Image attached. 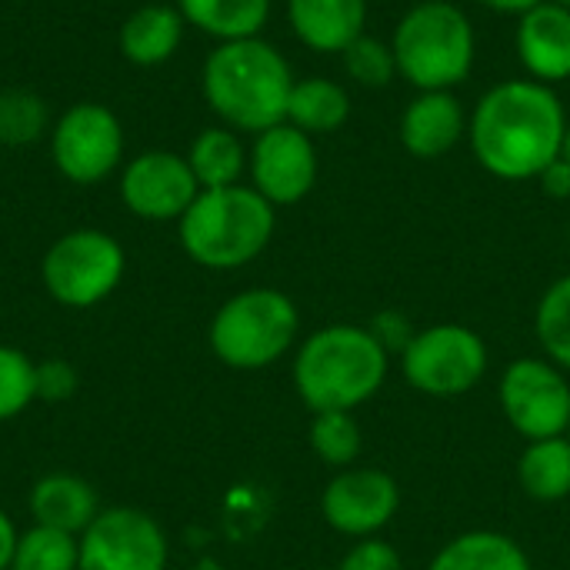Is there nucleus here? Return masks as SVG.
Masks as SVG:
<instances>
[{
  "label": "nucleus",
  "mask_w": 570,
  "mask_h": 570,
  "mask_svg": "<svg viewBox=\"0 0 570 570\" xmlns=\"http://www.w3.org/2000/svg\"><path fill=\"white\" fill-rule=\"evenodd\" d=\"M554 3H561V7H570V0H554Z\"/></svg>",
  "instance_id": "38"
},
{
  "label": "nucleus",
  "mask_w": 570,
  "mask_h": 570,
  "mask_svg": "<svg viewBox=\"0 0 570 570\" xmlns=\"http://www.w3.org/2000/svg\"><path fill=\"white\" fill-rule=\"evenodd\" d=\"M401 374L428 397H461L488 374V344L468 324H434L411 337L404 347Z\"/></svg>",
  "instance_id": "8"
},
{
  "label": "nucleus",
  "mask_w": 570,
  "mask_h": 570,
  "mask_svg": "<svg viewBox=\"0 0 570 570\" xmlns=\"http://www.w3.org/2000/svg\"><path fill=\"white\" fill-rule=\"evenodd\" d=\"M294 70L264 37L217 43L200 70V90L217 120L237 134H261L287 120Z\"/></svg>",
  "instance_id": "2"
},
{
  "label": "nucleus",
  "mask_w": 570,
  "mask_h": 570,
  "mask_svg": "<svg viewBox=\"0 0 570 570\" xmlns=\"http://www.w3.org/2000/svg\"><path fill=\"white\" fill-rule=\"evenodd\" d=\"M187 164L200 184V190L234 187L247 174V147L237 130L217 124L200 130L187 147Z\"/></svg>",
  "instance_id": "23"
},
{
  "label": "nucleus",
  "mask_w": 570,
  "mask_h": 570,
  "mask_svg": "<svg viewBox=\"0 0 570 570\" xmlns=\"http://www.w3.org/2000/svg\"><path fill=\"white\" fill-rule=\"evenodd\" d=\"M341 60H344L347 77L361 87H371V90L387 87L397 77V60H394L391 43H384L371 33H361L354 43H347Z\"/></svg>",
  "instance_id": "30"
},
{
  "label": "nucleus",
  "mask_w": 570,
  "mask_h": 570,
  "mask_svg": "<svg viewBox=\"0 0 570 570\" xmlns=\"http://www.w3.org/2000/svg\"><path fill=\"white\" fill-rule=\"evenodd\" d=\"M27 508H30V518L33 524H43V528H57V531H67V534H83L94 518L104 511L100 508V498H97V488L77 474H43L33 488H30V498H27Z\"/></svg>",
  "instance_id": "18"
},
{
  "label": "nucleus",
  "mask_w": 570,
  "mask_h": 570,
  "mask_svg": "<svg viewBox=\"0 0 570 570\" xmlns=\"http://www.w3.org/2000/svg\"><path fill=\"white\" fill-rule=\"evenodd\" d=\"M277 230V207L250 184L200 190L177 220L184 254L207 271H237L257 261Z\"/></svg>",
  "instance_id": "4"
},
{
  "label": "nucleus",
  "mask_w": 570,
  "mask_h": 570,
  "mask_svg": "<svg viewBox=\"0 0 570 570\" xmlns=\"http://www.w3.org/2000/svg\"><path fill=\"white\" fill-rule=\"evenodd\" d=\"M401 508V488L397 481L381 468H344L337 471L324 494H321V514L324 521L347 538H377Z\"/></svg>",
  "instance_id": "14"
},
{
  "label": "nucleus",
  "mask_w": 570,
  "mask_h": 570,
  "mask_svg": "<svg viewBox=\"0 0 570 570\" xmlns=\"http://www.w3.org/2000/svg\"><path fill=\"white\" fill-rule=\"evenodd\" d=\"M568 438H570V431H568Z\"/></svg>",
  "instance_id": "40"
},
{
  "label": "nucleus",
  "mask_w": 570,
  "mask_h": 570,
  "mask_svg": "<svg viewBox=\"0 0 570 570\" xmlns=\"http://www.w3.org/2000/svg\"><path fill=\"white\" fill-rule=\"evenodd\" d=\"M120 204L150 224L180 220L197 200L200 184L184 154L174 150H144L130 157L120 170Z\"/></svg>",
  "instance_id": "13"
},
{
  "label": "nucleus",
  "mask_w": 570,
  "mask_h": 570,
  "mask_svg": "<svg viewBox=\"0 0 570 570\" xmlns=\"http://www.w3.org/2000/svg\"><path fill=\"white\" fill-rule=\"evenodd\" d=\"M401 147L417 160L448 157L468 137V114L454 90H417L397 124Z\"/></svg>",
  "instance_id": "15"
},
{
  "label": "nucleus",
  "mask_w": 570,
  "mask_h": 570,
  "mask_svg": "<svg viewBox=\"0 0 570 570\" xmlns=\"http://www.w3.org/2000/svg\"><path fill=\"white\" fill-rule=\"evenodd\" d=\"M50 157L70 184L90 187L107 180L124 164L120 117L97 100L67 107L50 127Z\"/></svg>",
  "instance_id": "9"
},
{
  "label": "nucleus",
  "mask_w": 570,
  "mask_h": 570,
  "mask_svg": "<svg viewBox=\"0 0 570 570\" xmlns=\"http://www.w3.org/2000/svg\"><path fill=\"white\" fill-rule=\"evenodd\" d=\"M301 334L297 304L277 287H247L227 297L207 327V344L224 367L264 371L277 364Z\"/></svg>",
  "instance_id": "6"
},
{
  "label": "nucleus",
  "mask_w": 570,
  "mask_h": 570,
  "mask_svg": "<svg viewBox=\"0 0 570 570\" xmlns=\"http://www.w3.org/2000/svg\"><path fill=\"white\" fill-rule=\"evenodd\" d=\"M518 481L531 501L554 504L570 494V438L528 441L518 461Z\"/></svg>",
  "instance_id": "24"
},
{
  "label": "nucleus",
  "mask_w": 570,
  "mask_h": 570,
  "mask_svg": "<svg viewBox=\"0 0 570 570\" xmlns=\"http://www.w3.org/2000/svg\"><path fill=\"white\" fill-rule=\"evenodd\" d=\"M564 130L561 97L531 77L494 83L468 117L474 160L498 180H538L561 157Z\"/></svg>",
  "instance_id": "1"
},
{
  "label": "nucleus",
  "mask_w": 570,
  "mask_h": 570,
  "mask_svg": "<svg viewBox=\"0 0 570 570\" xmlns=\"http://www.w3.org/2000/svg\"><path fill=\"white\" fill-rule=\"evenodd\" d=\"M47 130V104L30 90H0V144H33Z\"/></svg>",
  "instance_id": "29"
},
{
  "label": "nucleus",
  "mask_w": 570,
  "mask_h": 570,
  "mask_svg": "<svg viewBox=\"0 0 570 570\" xmlns=\"http://www.w3.org/2000/svg\"><path fill=\"white\" fill-rule=\"evenodd\" d=\"M184 17L177 10V3H144L137 7L117 33V47L124 53V60L137 63V67H157L167 63L180 40H184Z\"/></svg>",
  "instance_id": "19"
},
{
  "label": "nucleus",
  "mask_w": 570,
  "mask_h": 570,
  "mask_svg": "<svg viewBox=\"0 0 570 570\" xmlns=\"http://www.w3.org/2000/svg\"><path fill=\"white\" fill-rule=\"evenodd\" d=\"M501 411L524 441L564 438L570 431V384L564 371L544 357L508 364L498 384Z\"/></svg>",
  "instance_id": "10"
},
{
  "label": "nucleus",
  "mask_w": 570,
  "mask_h": 570,
  "mask_svg": "<svg viewBox=\"0 0 570 570\" xmlns=\"http://www.w3.org/2000/svg\"><path fill=\"white\" fill-rule=\"evenodd\" d=\"M177 10L187 27L217 43L261 37L271 20V0H177Z\"/></svg>",
  "instance_id": "20"
},
{
  "label": "nucleus",
  "mask_w": 570,
  "mask_h": 570,
  "mask_svg": "<svg viewBox=\"0 0 570 570\" xmlns=\"http://www.w3.org/2000/svg\"><path fill=\"white\" fill-rule=\"evenodd\" d=\"M391 354L357 324H327L294 354V391L311 414L357 411L387 381Z\"/></svg>",
  "instance_id": "3"
},
{
  "label": "nucleus",
  "mask_w": 570,
  "mask_h": 570,
  "mask_svg": "<svg viewBox=\"0 0 570 570\" xmlns=\"http://www.w3.org/2000/svg\"><path fill=\"white\" fill-rule=\"evenodd\" d=\"M294 37L314 53H344L367 27V0H287Z\"/></svg>",
  "instance_id": "17"
},
{
  "label": "nucleus",
  "mask_w": 570,
  "mask_h": 570,
  "mask_svg": "<svg viewBox=\"0 0 570 570\" xmlns=\"http://www.w3.org/2000/svg\"><path fill=\"white\" fill-rule=\"evenodd\" d=\"M561 160H568L570 164V120H568V130H564V144H561Z\"/></svg>",
  "instance_id": "37"
},
{
  "label": "nucleus",
  "mask_w": 570,
  "mask_h": 570,
  "mask_svg": "<svg viewBox=\"0 0 570 570\" xmlns=\"http://www.w3.org/2000/svg\"><path fill=\"white\" fill-rule=\"evenodd\" d=\"M534 334L551 364L570 371V274L558 277L538 301Z\"/></svg>",
  "instance_id": "26"
},
{
  "label": "nucleus",
  "mask_w": 570,
  "mask_h": 570,
  "mask_svg": "<svg viewBox=\"0 0 570 570\" xmlns=\"http://www.w3.org/2000/svg\"><path fill=\"white\" fill-rule=\"evenodd\" d=\"M428 570H534L524 548L501 531H468L448 541Z\"/></svg>",
  "instance_id": "21"
},
{
  "label": "nucleus",
  "mask_w": 570,
  "mask_h": 570,
  "mask_svg": "<svg viewBox=\"0 0 570 570\" xmlns=\"http://www.w3.org/2000/svg\"><path fill=\"white\" fill-rule=\"evenodd\" d=\"M37 401V361L20 347L0 344V424L20 417Z\"/></svg>",
  "instance_id": "28"
},
{
  "label": "nucleus",
  "mask_w": 570,
  "mask_h": 570,
  "mask_svg": "<svg viewBox=\"0 0 570 570\" xmlns=\"http://www.w3.org/2000/svg\"><path fill=\"white\" fill-rule=\"evenodd\" d=\"M77 564H80V538L77 534L30 524L17 538L10 570H77Z\"/></svg>",
  "instance_id": "25"
},
{
  "label": "nucleus",
  "mask_w": 570,
  "mask_h": 570,
  "mask_svg": "<svg viewBox=\"0 0 570 570\" xmlns=\"http://www.w3.org/2000/svg\"><path fill=\"white\" fill-rule=\"evenodd\" d=\"M17 538H20V531L13 524V518L0 508V570H10V564H13Z\"/></svg>",
  "instance_id": "35"
},
{
  "label": "nucleus",
  "mask_w": 570,
  "mask_h": 570,
  "mask_svg": "<svg viewBox=\"0 0 570 570\" xmlns=\"http://www.w3.org/2000/svg\"><path fill=\"white\" fill-rule=\"evenodd\" d=\"M364 438H361V424L354 417V411H327V414H314L311 421V451L334 471L354 468V461L361 458Z\"/></svg>",
  "instance_id": "27"
},
{
  "label": "nucleus",
  "mask_w": 570,
  "mask_h": 570,
  "mask_svg": "<svg viewBox=\"0 0 570 570\" xmlns=\"http://www.w3.org/2000/svg\"><path fill=\"white\" fill-rule=\"evenodd\" d=\"M317 170L321 167H317L314 137H307L287 120L261 130L247 150L250 187L274 207L301 204L314 190Z\"/></svg>",
  "instance_id": "12"
},
{
  "label": "nucleus",
  "mask_w": 570,
  "mask_h": 570,
  "mask_svg": "<svg viewBox=\"0 0 570 570\" xmlns=\"http://www.w3.org/2000/svg\"><path fill=\"white\" fill-rule=\"evenodd\" d=\"M568 247H570V234H568Z\"/></svg>",
  "instance_id": "39"
},
{
  "label": "nucleus",
  "mask_w": 570,
  "mask_h": 570,
  "mask_svg": "<svg viewBox=\"0 0 570 570\" xmlns=\"http://www.w3.org/2000/svg\"><path fill=\"white\" fill-rule=\"evenodd\" d=\"M538 184H541V190L548 194V197H554V200H568L570 197V164L568 160H554V164H548L544 170H541V177H538Z\"/></svg>",
  "instance_id": "34"
},
{
  "label": "nucleus",
  "mask_w": 570,
  "mask_h": 570,
  "mask_svg": "<svg viewBox=\"0 0 570 570\" xmlns=\"http://www.w3.org/2000/svg\"><path fill=\"white\" fill-rule=\"evenodd\" d=\"M127 254L120 240L97 227H77L57 237L43 261L40 281L50 301L70 311H90L104 304L124 281Z\"/></svg>",
  "instance_id": "7"
},
{
  "label": "nucleus",
  "mask_w": 570,
  "mask_h": 570,
  "mask_svg": "<svg viewBox=\"0 0 570 570\" xmlns=\"http://www.w3.org/2000/svg\"><path fill=\"white\" fill-rule=\"evenodd\" d=\"M514 47L531 80L548 87L570 80V7L544 0L521 13Z\"/></svg>",
  "instance_id": "16"
},
{
  "label": "nucleus",
  "mask_w": 570,
  "mask_h": 570,
  "mask_svg": "<svg viewBox=\"0 0 570 570\" xmlns=\"http://www.w3.org/2000/svg\"><path fill=\"white\" fill-rule=\"evenodd\" d=\"M337 570H404V561L394 551V544H387L381 538H364L344 554Z\"/></svg>",
  "instance_id": "32"
},
{
  "label": "nucleus",
  "mask_w": 570,
  "mask_h": 570,
  "mask_svg": "<svg viewBox=\"0 0 570 570\" xmlns=\"http://www.w3.org/2000/svg\"><path fill=\"white\" fill-rule=\"evenodd\" d=\"M391 50L397 77L417 90H454L471 77L478 33L471 17L451 0H421L394 27Z\"/></svg>",
  "instance_id": "5"
},
{
  "label": "nucleus",
  "mask_w": 570,
  "mask_h": 570,
  "mask_svg": "<svg viewBox=\"0 0 570 570\" xmlns=\"http://www.w3.org/2000/svg\"><path fill=\"white\" fill-rule=\"evenodd\" d=\"M170 544L157 518L140 508H104L80 534L77 570H167Z\"/></svg>",
  "instance_id": "11"
},
{
  "label": "nucleus",
  "mask_w": 570,
  "mask_h": 570,
  "mask_svg": "<svg viewBox=\"0 0 570 570\" xmlns=\"http://www.w3.org/2000/svg\"><path fill=\"white\" fill-rule=\"evenodd\" d=\"M478 3H484V7H491V10H498V13H514V17H521V13H528L531 7L544 3V0H478Z\"/></svg>",
  "instance_id": "36"
},
{
  "label": "nucleus",
  "mask_w": 570,
  "mask_h": 570,
  "mask_svg": "<svg viewBox=\"0 0 570 570\" xmlns=\"http://www.w3.org/2000/svg\"><path fill=\"white\" fill-rule=\"evenodd\" d=\"M371 334L384 344V351H387L391 357H401V354H404V347L411 344V337H414L417 331H411V324H407L401 314L387 311V314H377V317H374Z\"/></svg>",
  "instance_id": "33"
},
{
  "label": "nucleus",
  "mask_w": 570,
  "mask_h": 570,
  "mask_svg": "<svg viewBox=\"0 0 570 570\" xmlns=\"http://www.w3.org/2000/svg\"><path fill=\"white\" fill-rule=\"evenodd\" d=\"M351 120V94L331 77H304L294 80L287 100V124L304 130L307 137L334 134Z\"/></svg>",
  "instance_id": "22"
},
{
  "label": "nucleus",
  "mask_w": 570,
  "mask_h": 570,
  "mask_svg": "<svg viewBox=\"0 0 570 570\" xmlns=\"http://www.w3.org/2000/svg\"><path fill=\"white\" fill-rule=\"evenodd\" d=\"M77 387H80V374L70 361L50 357L37 364V401L63 404L77 394Z\"/></svg>",
  "instance_id": "31"
}]
</instances>
